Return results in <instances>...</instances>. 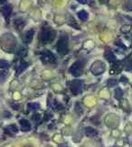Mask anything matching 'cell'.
Returning <instances> with one entry per match:
<instances>
[{"instance_id":"cell-1","label":"cell","mask_w":132,"mask_h":147,"mask_svg":"<svg viewBox=\"0 0 132 147\" xmlns=\"http://www.w3.org/2000/svg\"><path fill=\"white\" fill-rule=\"evenodd\" d=\"M15 46H16V39L13 35L10 34H7L2 36L1 47L5 51H7L8 53H12L15 49Z\"/></svg>"},{"instance_id":"cell-2","label":"cell","mask_w":132,"mask_h":147,"mask_svg":"<svg viewBox=\"0 0 132 147\" xmlns=\"http://www.w3.org/2000/svg\"><path fill=\"white\" fill-rule=\"evenodd\" d=\"M55 36V32L49 26H43L40 33V40L42 42H51Z\"/></svg>"},{"instance_id":"cell-3","label":"cell","mask_w":132,"mask_h":147,"mask_svg":"<svg viewBox=\"0 0 132 147\" xmlns=\"http://www.w3.org/2000/svg\"><path fill=\"white\" fill-rule=\"evenodd\" d=\"M56 47H57V52L62 55H64L69 52V42H68V37L66 34H64L61 35Z\"/></svg>"},{"instance_id":"cell-4","label":"cell","mask_w":132,"mask_h":147,"mask_svg":"<svg viewBox=\"0 0 132 147\" xmlns=\"http://www.w3.org/2000/svg\"><path fill=\"white\" fill-rule=\"evenodd\" d=\"M84 65H85L84 60H78L72 65V67L70 68V69H69V71H70L73 76L78 77L81 74V71H83Z\"/></svg>"},{"instance_id":"cell-5","label":"cell","mask_w":132,"mask_h":147,"mask_svg":"<svg viewBox=\"0 0 132 147\" xmlns=\"http://www.w3.org/2000/svg\"><path fill=\"white\" fill-rule=\"evenodd\" d=\"M91 71L94 74V75H100L102 74L105 71V65L104 63L102 62V61H95L91 65Z\"/></svg>"},{"instance_id":"cell-6","label":"cell","mask_w":132,"mask_h":147,"mask_svg":"<svg viewBox=\"0 0 132 147\" xmlns=\"http://www.w3.org/2000/svg\"><path fill=\"white\" fill-rule=\"evenodd\" d=\"M83 84L81 80H73L70 84L71 90L75 95L80 94L81 91H83Z\"/></svg>"},{"instance_id":"cell-7","label":"cell","mask_w":132,"mask_h":147,"mask_svg":"<svg viewBox=\"0 0 132 147\" xmlns=\"http://www.w3.org/2000/svg\"><path fill=\"white\" fill-rule=\"evenodd\" d=\"M42 60L45 62L53 63L55 62V56L50 51H45L42 53Z\"/></svg>"},{"instance_id":"cell-8","label":"cell","mask_w":132,"mask_h":147,"mask_svg":"<svg viewBox=\"0 0 132 147\" xmlns=\"http://www.w3.org/2000/svg\"><path fill=\"white\" fill-rule=\"evenodd\" d=\"M12 10H13V8H12L11 5H5L1 8V13H2V15L5 16V18L7 19L11 15Z\"/></svg>"},{"instance_id":"cell-9","label":"cell","mask_w":132,"mask_h":147,"mask_svg":"<svg viewBox=\"0 0 132 147\" xmlns=\"http://www.w3.org/2000/svg\"><path fill=\"white\" fill-rule=\"evenodd\" d=\"M34 34H35V30L34 29H30L29 31H27L24 35V38H23L24 42L26 43H29L31 41L33 40Z\"/></svg>"},{"instance_id":"cell-10","label":"cell","mask_w":132,"mask_h":147,"mask_svg":"<svg viewBox=\"0 0 132 147\" xmlns=\"http://www.w3.org/2000/svg\"><path fill=\"white\" fill-rule=\"evenodd\" d=\"M19 123L21 125V130L22 131L26 132V131H29L31 129V125L26 119H21L19 121Z\"/></svg>"},{"instance_id":"cell-11","label":"cell","mask_w":132,"mask_h":147,"mask_svg":"<svg viewBox=\"0 0 132 147\" xmlns=\"http://www.w3.org/2000/svg\"><path fill=\"white\" fill-rule=\"evenodd\" d=\"M85 133H86V135L90 137H93L97 136V131L94 128H92V127H86Z\"/></svg>"},{"instance_id":"cell-12","label":"cell","mask_w":132,"mask_h":147,"mask_svg":"<svg viewBox=\"0 0 132 147\" xmlns=\"http://www.w3.org/2000/svg\"><path fill=\"white\" fill-rule=\"evenodd\" d=\"M105 58L108 60L110 62H115L116 61V57L114 56V54H113L111 52H110V51H107V52H106Z\"/></svg>"},{"instance_id":"cell-13","label":"cell","mask_w":132,"mask_h":147,"mask_svg":"<svg viewBox=\"0 0 132 147\" xmlns=\"http://www.w3.org/2000/svg\"><path fill=\"white\" fill-rule=\"evenodd\" d=\"M5 132H7V133H11V134H16L18 132V128H17V126L15 125H8L7 128L5 129Z\"/></svg>"},{"instance_id":"cell-14","label":"cell","mask_w":132,"mask_h":147,"mask_svg":"<svg viewBox=\"0 0 132 147\" xmlns=\"http://www.w3.org/2000/svg\"><path fill=\"white\" fill-rule=\"evenodd\" d=\"M78 16H79V18L81 19V21L85 22L88 19V16H88V13L85 10H81V11H80L78 13Z\"/></svg>"},{"instance_id":"cell-15","label":"cell","mask_w":132,"mask_h":147,"mask_svg":"<svg viewBox=\"0 0 132 147\" xmlns=\"http://www.w3.org/2000/svg\"><path fill=\"white\" fill-rule=\"evenodd\" d=\"M28 66V63L27 62H22L21 64L17 67V69H16V75H19L24 69H26Z\"/></svg>"},{"instance_id":"cell-16","label":"cell","mask_w":132,"mask_h":147,"mask_svg":"<svg viewBox=\"0 0 132 147\" xmlns=\"http://www.w3.org/2000/svg\"><path fill=\"white\" fill-rule=\"evenodd\" d=\"M27 108L30 111H34V110H36V109H38V108H40V105L38 103H29L27 105Z\"/></svg>"},{"instance_id":"cell-17","label":"cell","mask_w":132,"mask_h":147,"mask_svg":"<svg viewBox=\"0 0 132 147\" xmlns=\"http://www.w3.org/2000/svg\"><path fill=\"white\" fill-rule=\"evenodd\" d=\"M68 17L70 18V19H68V20H67L68 24H70L71 26H72V27H74V28L79 29V25L77 24V23H76V22H75V21L73 20V18H72V16H68Z\"/></svg>"},{"instance_id":"cell-18","label":"cell","mask_w":132,"mask_h":147,"mask_svg":"<svg viewBox=\"0 0 132 147\" xmlns=\"http://www.w3.org/2000/svg\"><path fill=\"white\" fill-rule=\"evenodd\" d=\"M24 21H23L22 19H16V20L15 21V24H16V26L17 29H22L24 26Z\"/></svg>"},{"instance_id":"cell-19","label":"cell","mask_w":132,"mask_h":147,"mask_svg":"<svg viewBox=\"0 0 132 147\" xmlns=\"http://www.w3.org/2000/svg\"><path fill=\"white\" fill-rule=\"evenodd\" d=\"M122 96H123V91H122V89L120 88H117L116 90H115V97L117 99H120L122 98Z\"/></svg>"},{"instance_id":"cell-20","label":"cell","mask_w":132,"mask_h":147,"mask_svg":"<svg viewBox=\"0 0 132 147\" xmlns=\"http://www.w3.org/2000/svg\"><path fill=\"white\" fill-rule=\"evenodd\" d=\"M9 67V63L5 60H0V69H7Z\"/></svg>"},{"instance_id":"cell-21","label":"cell","mask_w":132,"mask_h":147,"mask_svg":"<svg viewBox=\"0 0 132 147\" xmlns=\"http://www.w3.org/2000/svg\"><path fill=\"white\" fill-rule=\"evenodd\" d=\"M7 78V71H0V82H4Z\"/></svg>"},{"instance_id":"cell-22","label":"cell","mask_w":132,"mask_h":147,"mask_svg":"<svg viewBox=\"0 0 132 147\" xmlns=\"http://www.w3.org/2000/svg\"><path fill=\"white\" fill-rule=\"evenodd\" d=\"M125 69L127 71H132V60L127 61L125 63Z\"/></svg>"},{"instance_id":"cell-23","label":"cell","mask_w":132,"mask_h":147,"mask_svg":"<svg viewBox=\"0 0 132 147\" xmlns=\"http://www.w3.org/2000/svg\"><path fill=\"white\" fill-rule=\"evenodd\" d=\"M117 84H118V81L116 80H109V81H108V85L110 87H114Z\"/></svg>"},{"instance_id":"cell-24","label":"cell","mask_w":132,"mask_h":147,"mask_svg":"<svg viewBox=\"0 0 132 147\" xmlns=\"http://www.w3.org/2000/svg\"><path fill=\"white\" fill-rule=\"evenodd\" d=\"M77 1L79 3H81V4H85V3H87V0H77Z\"/></svg>"},{"instance_id":"cell-25","label":"cell","mask_w":132,"mask_h":147,"mask_svg":"<svg viewBox=\"0 0 132 147\" xmlns=\"http://www.w3.org/2000/svg\"><path fill=\"white\" fill-rule=\"evenodd\" d=\"M5 2H7V0H0V5H2V4H5Z\"/></svg>"},{"instance_id":"cell-26","label":"cell","mask_w":132,"mask_h":147,"mask_svg":"<svg viewBox=\"0 0 132 147\" xmlns=\"http://www.w3.org/2000/svg\"><path fill=\"white\" fill-rule=\"evenodd\" d=\"M61 147H67V145H62V146H61Z\"/></svg>"},{"instance_id":"cell-27","label":"cell","mask_w":132,"mask_h":147,"mask_svg":"<svg viewBox=\"0 0 132 147\" xmlns=\"http://www.w3.org/2000/svg\"><path fill=\"white\" fill-rule=\"evenodd\" d=\"M113 147H117V146H113Z\"/></svg>"},{"instance_id":"cell-28","label":"cell","mask_w":132,"mask_h":147,"mask_svg":"<svg viewBox=\"0 0 132 147\" xmlns=\"http://www.w3.org/2000/svg\"><path fill=\"white\" fill-rule=\"evenodd\" d=\"M131 47H132V45H131Z\"/></svg>"}]
</instances>
